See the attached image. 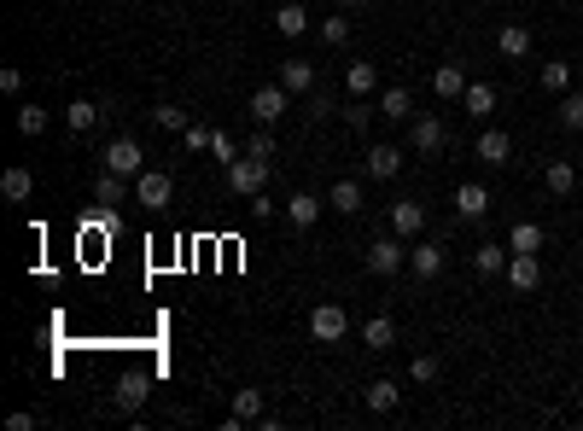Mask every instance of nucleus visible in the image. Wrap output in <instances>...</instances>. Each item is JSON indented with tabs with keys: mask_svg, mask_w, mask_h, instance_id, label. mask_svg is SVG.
Masks as SVG:
<instances>
[{
	"mask_svg": "<svg viewBox=\"0 0 583 431\" xmlns=\"http://www.w3.org/2000/svg\"><path fill=\"white\" fill-rule=\"evenodd\" d=\"M362 268H368V274H403V268H408V245L396 239V233H386V239H374L362 251Z\"/></svg>",
	"mask_w": 583,
	"mask_h": 431,
	"instance_id": "obj_2",
	"label": "nucleus"
},
{
	"mask_svg": "<svg viewBox=\"0 0 583 431\" xmlns=\"http://www.w3.org/2000/svg\"><path fill=\"white\" fill-rule=\"evenodd\" d=\"M210 157H222V164H240V140H233L228 129H216V134H210Z\"/></svg>",
	"mask_w": 583,
	"mask_h": 431,
	"instance_id": "obj_35",
	"label": "nucleus"
},
{
	"mask_svg": "<svg viewBox=\"0 0 583 431\" xmlns=\"http://www.w3.org/2000/svg\"><path fill=\"white\" fill-rule=\"evenodd\" d=\"M542 187H549V193H554V199H566V193H572V187H578V169H572V164H566V157H554V164H549V169H542Z\"/></svg>",
	"mask_w": 583,
	"mask_h": 431,
	"instance_id": "obj_22",
	"label": "nucleus"
},
{
	"mask_svg": "<svg viewBox=\"0 0 583 431\" xmlns=\"http://www.w3.org/2000/svg\"><path fill=\"white\" fill-rule=\"evenodd\" d=\"M152 122H158L164 134H187V129H193V122H187V111H181V105H158V111H152Z\"/></svg>",
	"mask_w": 583,
	"mask_h": 431,
	"instance_id": "obj_33",
	"label": "nucleus"
},
{
	"mask_svg": "<svg viewBox=\"0 0 583 431\" xmlns=\"http://www.w3.org/2000/svg\"><path fill=\"white\" fill-rule=\"evenodd\" d=\"M507 286H514V292H537V286H542L537 251H514V256H507Z\"/></svg>",
	"mask_w": 583,
	"mask_h": 431,
	"instance_id": "obj_8",
	"label": "nucleus"
},
{
	"mask_svg": "<svg viewBox=\"0 0 583 431\" xmlns=\"http://www.w3.org/2000/svg\"><path fill=\"white\" fill-rule=\"evenodd\" d=\"M560 122L572 134H583V94H560Z\"/></svg>",
	"mask_w": 583,
	"mask_h": 431,
	"instance_id": "obj_36",
	"label": "nucleus"
},
{
	"mask_svg": "<svg viewBox=\"0 0 583 431\" xmlns=\"http://www.w3.org/2000/svg\"><path fill=\"white\" fill-rule=\"evenodd\" d=\"M99 164L111 169V175H123V181H134L146 169V152H141V140H134V134H117V140L105 146V157H99Z\"/></svg>",
	"mask_w": 583,
	"mask_h": 431,
	"instance_id": "obj_3",
	"label": "nucleus"
},
{
	"mask_svg": "<svg viewBox=\"0 0 583 431\" xmlns=\"http://www.w3.org/2000/svg\"><path fill=\"white\" fill-rule=\"evenodd\" d=\"M507 251H542V228L537 221H519V228L507 233Z\"/></svg>",
	"mask_w": 583,
	"mask_h": 431,
	"instance_id": "obj_32",
	"label": "nucleus"
},
{
	"mask_svg": "<svg viewBox=\"0 0 583 431\" xmlns=\"http://www.w3.org/2000/svg\"><path fill=\"white\" fill-rule=\"evenodd\" d=\"M461 105H467V117H478L485 122L490 111H496V94L485 88V82H467V94H461Z\"/></svg>",
	"mask_w": 583,
	"mask_h": 431,
	"instance_id": "obj_30",
	"label": "nucleus"
},
{
	"mask_svg": "<svg viewBox=\"0 0 583 431\" xmlns=\"http://www.w3.org/2000/svg\"><path fill=\"white\" fill-rule=\"evenodd\" d=\"M507 256H514V251H502V245H478V251H473V268H478L485 280H496V274L507 268Z\"/></svg>",
	"mask_w": 583,
	"mask_h": 431,
	"instance_id": "obj_31",
	"label": "nucleus"
},
{
	"mask_svg": "<svg viewBox=\"0 0 583 431\" xmlns=\"http://www.w3.org/2000/svg\"><path fill=\"white\" fill-rule=\"evenodd\" d=\"M432 94H438V100H461L467 94V70L461 65H438L432 70Z\"/></svg>",
	"mask_w": 583,
	"mask_h": 431,
	"instance_id": "obj_17",
	"label": "nucleus"
},
{
	"mask_svg": "<svg viewBox=\"0 0 583 431\" xmlns=\"http://www.w3.org/2000/svg\"><path fill=\"white\" fill-rule=\"evenodd\" d=\"M146 391H152V379H146V373H129V379L117 385V397H111V402H117L123 414H134V409L146 402Z\"/></svg>",
	"mask_w": 583,
	"mask_h": 431,
	"instance_id": "obj_19",
	"label": "nucleus"
},
{
	"mask_svg": "<svg viewBox=\"0 0 583 431\" xmlns=\"http://www.w3.org/2000/svg\"><path fill=\"white\" fill-rule=\"evenodd\" d=\"M0 193H6V204H23V199H30V193H35V175H30V169H6V175H0Z\"/></svg>",
	"mask_w": 583,
	"mask_h": 431,
	"instance_id": "obj_25",
	"label": "nucleus"
},
{
	"mask_svg": "<svg viewBox=\"0 0 583 431\" xmlns=\"http://www.w3.org/2000/svg\"><path fill=\"white\" fill-rule=\"evenodd\" d=\"M408 146H414L420 157L443 152V146H450V122H443V117H414V129H408Z\"/></svg>",
	"mask_w": 583,
	"mask_h": 431,
	"instance_id": "obj_7",
	"label": "nucleus"
},
{
	"mask_svg": "<svg viewBox=\"0 0 583 431\" xmlns=\"http://www.w3.org/2000/svg\"><path fill=\"white\" fill-rule=\"evenodd\" d=\"M327 204H332L339 216H356V211H362V181H332Z\"/></svg>",
	"mask_w": 583,
	"mask_h": 431,
	"instance_id": "obj_21",
	"label": "nucleus"
},
{
	"mask_svg": "<svg viewBox=\"0 0 583 431\" xmlns=\"http://www.w3.org/2000/svg\"><path fill=\"white\" fill-rule=\"evenodd\" d=\"M379 117H391V122H408V117H414L408 88H386V94H379Z\"/></svg>",
	"mask_w": 583,
	"mask_h": 431,
	"instance_id": "obj_27",
	"label": "nucleus"
},
{
	"mask_svg": "<svg viewBox=\"0 0 583 431\" xmlns=\"http://www.w3.org/2000/svg\"><path fill=\"white\" fill-rule=\"evenodd\" d=\"M315 216H321V199H315V193H292V199H287V221H292L297 233L315 228Z\"/></svg>",
	"mask_w": 583,
	"mask_h": 431,
	"instance_id": "obj_15",
	"label": "nucleus"
},
{
	"mask_svg": "<svg viewBox=\"0 0 583 431\" xmlns=\"http://www.w3.org/2000/svg\"><path fill=\"white\" fill-rule=\"evenodd\" d=\"M41 129H47V111L41 105H18V134H23V140H35Z\"/></svg>",
	"mask_w": 583,
	"mask_h": 431,
	"instance_id": "obj_34",
	"label": "nucleus"
},
{
	"mask_svg": "<svg viewBox=\"0 0 583 431\" xmlns=\"http://www.w3.org/2000/svg\"><path fill=\"white\" fill-rule=\"evenodd\" d=\"M344 88H351L356 100H368V94L379 88V65H368V58H356V65L344 70Z\"/></svg>",
	"mask_w": 583,
	"mask_h": 431,
	"instance_id": "obj_18",
	"label": "nucleus"
},
{
	"mask_svg": "<svg viewBox=\"0 0 583 431\" xmlns=\"http://www.w3.org/2000/svg\"><path fill=\"white\" fill-rule=\"evenodd\" d=\"M210 134H216V129H198V122H193L181 140H187V152H210Z\"/></svg>",
	"mask_w": 583,
	"mask_h": 431,
	"instance_id": "obj_42",
	"label": "nucleus"
},
{
	"mask_svg": "<svg viewBox=\"0 0 583 431\" xmlns=\"http://www.w3.org/2000/svg\"><path fill=\"white\" fill-rule=\"evenodd\" d=\"M496 53L502 58H525L531 53V30L525 23H502V30H496Z\"/></svg>",
	"mask_w": 583,
	"mask_h": 431,
	"instance_id": "obj_16",
	"label": "nucleus"
},
{
	"mask_svg": "<svg viewBox=\"0 0 583 431\" xmlns=\"http://www.w3.org/2000/svg\"><path fill=\"white\" fill-rule=\"evenodd\" d=\"M99 117H105V105H94V100H77V105H65V129H70V134H88Z\"/></svg>",
	"mask_w": 583,
	"mask_h": 431,
	"instance_id": "obj_24",
	"label": "nucleus"
},
{
	"mask_svg": "<svg viewBox=\"0 0 583 431\" xmlns=\"http://www.w3.org/2000/svg\"><path fill=\"white\" fill-rule=\"evenodd\" d=\"M420 228H426V204H420V199L391 204V233H396V239H414Z\"/></svg>",
	"mask_w": 583,
	"mask_h": 431,
	"instance_id": "obj_11",
	"label": "nucleus"
},
{
	"mask_svg": "<svg viewBox=\"0 0 583 431\" xmlns=\"http://www.w3.org/2000/svg\"><path fill=\"white\" fill-rule=\"evenodd\" d=\"M344 332H351L344 303H315V310H309V338H315V344H339Z\"/></svg>",
	"mask_w": 583,
	"mask_h": 431,
	"instance_id": "obj_4",
	"label": "nucleus"
},
{
	"mask_svg": "<svg viewBox=\"0 0 583 431\" xmlns=\"http://www.w3.org/2000/svg\"><path fill=\"white\" fill-rule=\"evenodd\" d=\"M344 122H351L356 134H368V122H374V111H368V100H356V105H344Z\"/></svg>",
	"mask_w": 583,
	"mask_h": 431,
	"instance_id": "obj_40",
	"label": "nucleus"
},
{
	"mask_svg": "<svg viewBox=\"0 0 583 431\" xmlns=\"http://www.w3.org/2000/svg\"><path fill=\"white\" fill-rule=\"evenodd\" d=\"M455 216L461 221H485L490 216V193L478 187V181H461V187H455Z\"/></svg>",
	"mask_w": 583,
	"mask_h": 431,
	"instance_id": "obj_10",
	"label": "nucleus"
},
{
	"mask_svg": "<svg viewBox=\"0 0 583 431\" xmlns=\"http://www.w3.org/2000/svg\"><path fill=\"white\" fill-rule=\"evenodd\" d=\"M507 157H514V140H507L502 129H485L478 134V164H490V169H502Z\"/></svg>",
	"mask_w": 583,
	"mask_h": 431,
	"instance_id": "obj_13",
	"label": "nucleus"
},
{
	"mask_svg": "<svg viewBox=\"0 0 583 431\" xmlns=\"http://www.w3.org/2000/svg\"><path fill=\"white\" fill-rule=\"evenodd\" d=\"M169 193H176V181H169L164 169H141V175H134V204H146V211H164Z\"/></svg>",
	"mask_w": 583,
	"mask_h": 431,
	"instance_id": "obj_6",
	"label": "nucleus"
},
{
	"mask_svg": "<svg viewBox=\"0 0 583 431\" xmlns=\"http://www.w3.org/2000/svg\"><path fill=\"white\" fill-rule=\"evenodd\" d=\"M362 344H368V350H391V344H396V321H391V315H374V321L362 327Z\"/></svg>",
	"mask_w": 583,
	"mask_h": 431,
	"instance_id": "obj_28",
	"label": "nucleus"
},
{
	"mask_svg": "<svg viewBox=\"0 0 583 431\" xmlns=\"http://www.w3.org/2000/svg\"><path fill=\"white\" fill-rule=\"evenodd\" d=\"M280 82H287L292 94H315V65H309V58H287V65H280Z\"/></svg>",
	"mask_w": 583,
	"mask_h": 431,
	"instance_id": "obj_20",
	"label": "nucleus"
},
{
	"mask_svg": "<svg viewBox=\"0 0 583 431\" xmlns=\"http://www.w3.org/2000/svg\"><path fill=\"white\" fill-rule=\"evenodd\" d=\"M94 199L105 204V211H117V204L129 199V181H123V175H111V169H99V181H94Z\"/></svg>",
	"mask_w": 583,
	"mask_h": 431,
	"instance_id": "obj_23",
	"label": "nucleus"
},
{
	"mask_svg": "<svg viewBox=\"0 0 583 431\" xmlns=\"http://www.w3.org/2000/svg\"><path fill=\"white\" fill-rule=\"evenodd\" d=\"M245 152H251V157H269V164H275V134H251V140H245Z\"/></svg>",
	"mask_w": 583,
	"mask_h": 431,
	"instance_id": "obj_41",
	"label": "nucleus"
},
{
	"mask_svg": "<svg viewBox=\"0 0 583 431\" xmlns=\"http://www.w3.org/2000/svg\"><path fill=\"white\" fill-rule=\"evenodd\" d=\"M245 420H269V414H263V391H251V385L233 391V420H228V431H240Z\"/></svg>",
	"mask_w": 583,
	"mask_h": 431,
	"instance_id": "obj_14",
	"label": "nucleus"
},
{
	"mask_svg": "<svg viewBox=\"0 0 583 431\" xmlns=\"http://www.w3.org/2000/svg\"><path fill=\"white\" fill-rule=\"evenodd\" d=\"M408 379H414V385H432V379H438V355H414V362H408Z\"/></svg>",
	"mask_w": 583,
	"mask_h": 431,
	"instance_id": "obj_39",
	"label": "nucleus"
},
{
	"mask_svg": "<svg viewBox=\"0 0 583 431\" xmlns=\"http://www.w3.org/2000/svg\"><path fill=\"white\" fill-rule=\"evenodd\" d=\"M275 30H280V35H304V30H309V6H297V0L275 6Z\"/></svg>",
	"mask_w": 583,
	"mask_h": 431,
	"instance_id": "obj_29",
	"label": "nucleus"
},
{
	"mask_svg": "<svg viewBox=\"0 0 583 431\" xmlns=\"http://www.w3.org/2000/svg\"><path fill=\"white\" fill-rule=\"evenodd\" d=\"M408 274H420V280H438V274H443V245H438V239H420V245H408Z\"/></svg>",
	"mask_w": 583,
	"mask_h": 431,
	"instance_id": "obj_9",
	"label": "nucleus"
},
{
	"mask_svg": "<svg viewBox=\"0 0 583 431\" xmlns=\"http://www.w3.org/2000/svg\"><path fill=\"white\" fill-rule=\"evenodd\" d=\"M542 88L566 94V88H572V65H542Z\"/></svg>",
	"mask_w": 583,
	"mask_h": 431,
	"instance_id": "obj_38",
	"label": "nucleus"
},
{
	"mask_svg": "<svg viewBox=\"0 0 583 431\" xmlns=\"http://www.w3.org/2000/svg\"><path fill=\"white\" fill-rule=\"evenodd\" d=\"M269 175H275V164H269V157H251V152H245L240 164H228V187L240 193V199H257V193L269 187Z\"/></svg>",
	"mask_w": 583,
	"mask_h": 431,
	"instance_id": "obj_1",
	"label": "nucleus"
},
{
	"mask_svg": "<svg viewBox=\"0 0 583 431\" xmlns=\"http://www.w3.org/2000/svg\"><path fill=\"white\" fill-rule=\"evenodd\" d=\"M287 100H292V88H287V82H263V88L251 94V117L263 122V129H275V122L287 117Z\"/></svg>",
	"mask_w": 583,
	"mask_h": 431,
	"instance_id": "obj_5",
	"label": "nucleus"
},
{
	"mask_svg": "<svg viewBox=\"0 0 583 431\" xmlns=\"http://www.w3.org/2000/svg\"><path fill=\"white\" fill-rule=\"evenodd\" d=\"M0 88L18 94V88H23V70H18V65H6V70H0Z\"/></svg>",
	"mask_w": 583,
	"mask_h": 431,
	"instance_id": "obj_43",
	"label": "nucleus"
},
{
	"mask_svg": "<svg viewBox=\"0 0 583 431\" xmlns=\"http://www.w3.org/2000/svg\"><path fill=\"white\" fill-rule=\"evenodd\" d=\"M362 402H368V409H374V414H391L396 402H403V391H396L391 379H374V385L362 391Z\"/></svg>",
	"mask_w": 583,
	"mask_h": 431,
	"instance_id": "obj_26",
	"label": "nucleus"
},
{
	"mask_svg": "<svg viewBox=\"0 0 583 431\" xmlns=\"http://www.w3.org/2000/svg\"><path fill=\"white\" fill-rule=\"evenodd\" d=\"M339 6H368V0H339Z\"/></svg>",
	"mask_w": 583,
	"mask_h": 431,
	"instance_id": "obj_44",
	"label": "nucleus"
},
{
	"mask_svg": "<svg viewBox=\"0 0 583 431\" xmlns=\"http://www.w3.org/2000/svg\"><path fill=\"white\" fill-rule=\"evenodd\" d=\"M321 41L344 47V41H351V18H321Z\"/></svg>",
	"mask_w": 583,
	"mask_h": 431,
	"instance_id": "obj_37",
	"label": "nucleus"
},
{
	"mask_svg": "<svg viewBox=\"0 0 583 431\" xmlns=\"http://www.w3.org/2000/svg\"><path fill=\"white\" fill-rule=\"evenodd\" d=\"M403 169V146H368V175L374 181H396Z\"/></svg>",
	"mask_w": 583,
	"mask_h": 431,
	"instance_id": "obj_12",
	"label": "nucleus"
}]
</instances>
